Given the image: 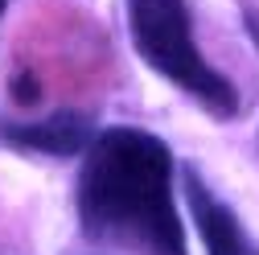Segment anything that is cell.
Masks as SVG:
<instances>
[{
  "mask_svg": "<svg viewBox=\"0 0 259 255\" xmlns=\"http://www.w3.org/2000/svg\"><path fill=\"white\" fill-rule=\"evenodd\" d=\"M78 227L91 243L127 255H185L173 194V152L144 128H103L82 152Z\"/></svg>",
  "mask_w": 259,
  "mask_h": 255,
  "instance_id": "1",
  "label": "cell"
},
{
  "mask_svg": "<svg viewBox=\"0 0 259 255\" xmlns=\"http://www.w3.org/2000/svg\"><path fill=\"white\" fill-rule=\"evenodd\" d=\"M123 9H127V37L148 70L169 78L214 119L239 115V91L222 70H214L202 58L185 0H123Z\"/></svg>",
  "mask_w": 259,
  "mask_h": 255,
  "instance_id": "2",
  "label": "cell"
},
{
  "mask_svg": "<svg viewBox=\"0 0 259 255\" xmlns=\"http://www.w3.org/2000/svg\"><path fill=\"white\" fill-rule=\"evenodd\" d=\"M95 119L87 111H54L46 119H0V144L37 156H78L95 144Z\"/></svg>",
  "mask_w": 259,
  "mask_h": 255,
  "instance_id": "3",
  "label": "cell"
},
{
  "mask_svg": "<svg viewBox=\"0 0 259 255\" xmlns=\"http://www.w3.org/2000/svg\"><path fill=\"white\" fill-rule=\"evenodd\" d=\"M185 202H189V222L202 239L206 255H259V243L247 235L239 214L226 206L198 169H185Z\"/></svg>",
  "mask_w": 259,
  "mask_h": 255,
  "instance_id": "4",
  "label": "cell"
},
{
  "mask_svg": "<svg viewBox=\"0 0 259 255\" xmlns=\"http://www.w3.org/2000/svg\"><path fill=\"white\" fill-rule=\"evenodd\" d=\"M243 21H247V33H251V41L259 46V13H255L251 5H243Z\"/></svg>",
  "mask_w": 259,
  "mask_h": 255,
  "instance_id": "5",
  "label": "cell"
},
{
  "mask_svg": "<svg viewBox=\"0 0 259 255\" xmlns=\"http://www.w3.org/2000/svg\"><path fill=\"white\" fill-rule=\"evenodd\" d=\"M5 5H9V0H0V9H5Z\"/></svg>",
  "mask_w": 259,
  "mask_h": 255,
  "instance_id": "6",
  "label": "cell"
}]
</instances>
